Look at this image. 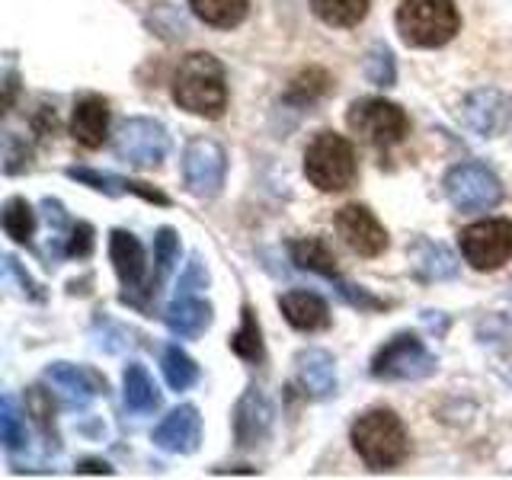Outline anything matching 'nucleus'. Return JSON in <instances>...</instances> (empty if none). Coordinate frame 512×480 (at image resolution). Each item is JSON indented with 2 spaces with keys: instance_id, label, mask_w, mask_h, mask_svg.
Masks as SVG:
<instances>
[{
  "instance_id": "obj_1",
  "label": "nucleus",
  "mask_w": 512,
  "mask_h": 480,
  "mask_svg": "<svg viewBox=\"0 0 512 480\" xmlns=\"http://www.w3.org/2000/svg\"><path fill=\"white\" fill-rule=\"evenodd\" d=\"M173 100L192 116L218 119L228 109V80L224 64L208 52H192L183 58L173 77Z\"/></svg>"
},
{
  "instance_id": "obj_2",
  "label": "nucleus",
  "mask_w": 512,
  "mask_h": 480,
  "mask_svg": "<svg viewBox=\"0 0 512 480\" xmlns=\"http://www.w3.org/2000/svg\"><path fill=\"white\" fill-rule=\"evenodd\" d=\"M352 445H356L365 468L391 471L410 452L407 429L394 410H368L352 423Z\"/></svg>"
},
{
  "instance_id": "obj_3",
  "label": "nucleus",
  "mask_w": 512,
  "mask_h": 480,
  "mask_svg": "<svg viewBox=\"0 0 512 480\" xmlns=\"http://www.w3.org/2000/svg\"><path fill=\"white\" fill-rule=\"evenodd\" d=\"M461 29L455 0H404L397 10V32L413 48L448 45Z\"/></svg>"
},
{
  "instance_id": "obj_4",
  "label": "nucleus",
  "mask_w": 512,
  "mask_h": 480,
  "mask_svg": "<svg viewBox=\"0 0 512 480\" xmlns=\"http://www.w3.org/2000/svg\"><path fill=\"white\" fill-rule=\"evenodd\" d=\"M304 173L320 192H343L356 183L359 160L352 141L336 132H320L304 151Z\"/></svg>"
},
{
  "instance_id": "obj_5",
  "label": "nucleus",
  "mask_w": 512,
  "mask_h": 480,
  "mask_svg": "<svg viewBox=\"0 0 512 480\" xmlns=\"http://www.w3.org/2000/svg\"><path fill=\"white\" fill-rule=\"evenodd\" d=\"M346 122L362 141H368L372 148H394L410 135V119L407 112L397 103L378 100V96H365L356 100L346 112Z\"/></svg>"
},
{
  "instance_id": "obj_6",
  "label": "nucleus",
  "mask_w": 512,
  "mask_h": 480,
  "mask_svg": "<svg viewBox=\"0 0 512 480\" xmlns=\"http://www.w3.org/2000/svg\"><path fill=\"white\" fill-rule=\"evenodd\" d=\"M432 372H436V356L413 333L394 336L372 359V375L381 381H420Z\"/></svg>"
},
{
  "instance_id": "obj_7",
  "label": "nucleus",
  "mask_w": 512,
  "mask_h": 480,
  "mask_svg": "<svg viewBox=\"0 0 512 480\" xmlns=\"http://www.w3.org/2000/svg\"><path fill=\"white\" fill-rule=\"evenodd\" d=\"M288 253H292V263L298 269H308V272H317V276H324L327 282H336V292H340L352 308L359 311H378L384 308V301L368 295L362 285H352L343 279V272L336 269V256L330 253V247L324 244V240L317 237H301V240H292V247H288Z\"/></svg>"
},
{
  "instance_id": "obj_8",
  "label": "nucleus",
  "mask_w": 512,
  "mask_h": 480,
  "mask_svg": "<svg viewBox=\"0 0 512 480\" xmlns=\"http://www.w3.org/2000/svg\"><path fill=\"white\" fill-rule=\"evenodd\" d=\"M112 148H116V157L122 160V164L138 167V170H151L167 157L170 135L157 119L135 116V119H125L119 125Z\"/></svg>"
},
{
  "instance_id": "obj_9",
  "label": "nucleus",
  "mask_w": 512,
  "mask_h": 480,
  "mask_svg": "<svg viewBox=\"0 0 512 480\" xmlns=\"http://www.w3.org/2000/svg\"><path fill=\"white\" fill-rule=\"evenodd\" d=\"M445 196L458 212H487V208L500 205L503 183L493 170L484 164H458L445 176Z\"/></svg>"
},
{
  "instance_id": "obj_10",
  "label": "nucleus",
  "mask_w": 512,
  "mask_h": 480,
  "mask_svg": "<svg viewBox=\"0 0 512 480\" xmlns=\"http://www.w3.org/2000/svg\"><path fill=\"white\" fill-rule=\"evenodd\" d=\"M461 253L477 272H493L512 260V221L487 218L461 231Z\"/></svg>"
},
{
  "instance_id": "obj_11",
  "label": "nucleus",
  "mask_w": 512,
  "mask_h": 480,
  "mask_svg": "<svg viewBox=\"0 0 512 480\" xmlns=\"http://www.w3.org/2000/svg\"><path fill=\"white\" fill-rule=\"evenodd\" d=\"M224 173H228V154L212 138H196L186 144L183 154V176L186 189L196 199H215L224 186Z\"/></svg>"
},
{
  "instance_id": "obj_12",
  "label": "nucleus",
  "mask_w": 512,
  "mask_h": 480,
  "mask_svg": "<svg viewBox=\"0 0 512 480\" xmlns=\"http://www.w3.org/2000/svg\"><path fill=\"white\" fill-rule=\"evenodd\" d=\"M336 234L359 256H381L388 250V231L381 228V221L365 205L340 208V215H336Z\"/></svg>"
},
{
  "instance_id": "obj_13",
  "label": "nucleus",
  "mask_w": 512,
  "mask_h": 480,
  "mask_svg": "<svg viewBox=\"0 0 512 480\" xmlns=\"http://www.w3.org/2000/svg\"><path fill=\"white\" fill-rule=\"evenodd\" d=\"M461 112H464V122L471 125V132H477L480 138H496L512 125V100L503 90H493V87L468 93Z\"/></svg>"
},
{
  "instance_id": "obj_14",
  "label": "nucleus",
  "mask_w": 512,
  "mask_h": 480,
  "mask_svg": "<svg viewBox=\"0 0 512 480\" xmlns=\"http://www.w3.org/2000/svg\"><path fill=\"white\" fill-rule=\"evenodd\" d=\"M45 381L68 400L71 407H84L96 394H106V378L93 372L87 365H71V362H55L45 368Z\"/></svg>"
},
{
  "instance_id": "obj_15",
  "label": "nucleus",
  "mask_w": 512,
  "mask_h": 480,
  "mask_svg": "<svg viewBox=\"0 0 512 480\" xmlns=\"http://www.w3.org/2000/svg\"><path fill=\"white\" fill-rule=\"evenodd\" d=\"M199 439H202V416L192 404H183L170 410L160 426L154 429V445L164 448L170 455H189L199 448Z\"/></svg>"
},
{
  "instance_id": "obj_16",
  "label": "nucleus",
  "mask_w": 512,
  "mask_h": 480,
  "mask_svg": "<svg viewBox=\"0 0 512 480\" xmlns=\"http://www.w3.org/2000/svg\"><path fill=\"white\" fill-rule=\"evenodd\" d=\"M109 256H112V266H116L119 279L125 285L122 301H132L135 292H151V288H144V247L138 244L135 234L112 231V237H109Z\"/></svg>"
},
{
  "instance_id": "obj_17",
  "label": "nucleus",
  "mask_w": 512,
  "mask_h": 480,
  "mask_svg": "<svg viewBox=\"0 0 512 480\" xmlns=\"http://www.w3.org/2000/svg\"><path fill=\"white\" fill-rule=\"evenodd\" d=\"M272 423V407L260 388H247V394L237 400L234 410V436L240 448H253L266 439Z\"/></svg>"
},
{
  "instance_id": "obj_18",
  "label": "nucleus",
  "mask_w": 512,
  "mask_h": 480,
  "mask_svg": "<svg viewBox=\"0 0 512 480\" xmlns=\"http://www.w3.org/2000/svg\"><path fill=\"white\" fill-rule=\"evenodd\" d=\"M295 378L311 400H327L336 394V362L324 349H308L295 359Z\"/></svg>"
},
{
  "instance_id": "obj_19",
  "label": "nucleus",
  "mask_w": 512,
  "mask_h": 480,
  "mask_svg": "<svg viewBox=\"0 0 512 480\" xmlns=\"http://www.w3.org/2000/svg\"><path fill=\"white\" fill-rule=\"evenodd\" d=\"M106 132H109V103L103 100V96H93V93L80 96L77 106H74V116H71L74 141L96 151V148H103Z\"/></svg>"
},
{
  "instance_id": "obj_20",
  "label": "nucleus",
  "mask_w": 512,
  "mask_h": 480,
  "mask_svg": "<svg viewBox=\"0 0 512 480\" xmlns=\"http://www.w3.org/2000/svg\"><path fill=\"white\" fill-rule=\"evenodd\" d=\"M279 308L285 314V320L295 330L314 333V330H327L330 327V308L327 301L314 295V292H288L279 298Z\"/></svg>"
},
{
  "instance_id": "obj_21",
  "label": "nucleus",
  "mask_w": 512,
  "mask_h": 480,
  "mask_svg": "<svg viewBox=\"0 0 512 480\" xmlns=\"http://www.w3.org/2000/svg\"><path fill=\"white\" fill-rule=\"evenodd\" d=\"M164 320H167L170 333L183 336V340H196V336H202L208 330V324H212V304L202 298H192V295H176Z\"/></svg>"
},
{
  "instance_id": "obj_22",
  "label": "nucleus",
  "mask_w": 512,
  "mask_h": 480,
  "mask_svg": "<svg viewBox=\"0 0 512 480\" xmlns=\"http://www.w3.org/2000/svg\"><path fill=\"white\" fill-rule=\"evenodd\" d=\"M71 180L84 183L96 192H106V196H125V192H135V196L148 199V202H157V205H170V199L164 192H157L144 183H135V180H122V176H112V173H100V170H87V167H71L68 170Z\"/></svg>"
},
{
  "instance_id": "obj_23",
  "label": "nucleus",
  "mask_w": 512,
  "mask_h": 480,
  "mask_svg": "<svg viewBox=\"0 0 512 480\" xmlns=\"http://www.w3.org/2000/svg\"><path fill=\"white\" fill-rule=\"evenodd\" d=\"M413 269H416V276L426 282H442V279L458 276V260L442 244L420 240V244L413 247Z\"/></svg>"
},
{
  "instance_id": "obj_24",
  "label": "nucleus",
  "mask_w": 512,
  "mask_h": 480,
  "mask_svg": "<svg viewBox=\"0 0 512 480\" xmlns=\"http://www.w3.org/2000/svg\"><path fill=\"white\" fill-rule=\"evenodd\" d=\"M125 407L135 413H154L160 407V394L157 384L148 375V368L132 362L125 368Z\"/></svg>"
},
{
  "instance_id": "obj_25",
  "label": "nucleus",
  "mask_w": 512,
  "mask_h": 480,
  "mask_svg": "<svg viewBox=\"0 0 512 480\" xmlns=\"http://www.w3.org/2000/svg\"><path fill=\"white\" fill-rule=\"evenodd\" d=\"M189 7L205 26L231 29V26H240L247 20L250 0H189Z\"/></svg>"
},
{
  "instance_id": "obj_26",
  "label": "nucleus",
  "mask_w": 512,
  "mask_h": 480,
  "mask_svg": "<svg viewBox=\"0 0 512 480\" xmlns=\"http://www.w3.org/2000/svg\"><path fill=\"white\" fill-rule=\"evenodd\" d=\"M368 4H372V0H311V7L320 20L327 26H340V29L359 26L368 13Z\"/></svg>"
},
{
  "instance_id": "obj_27",
  "label": "nucleus",
  "mask_w": 512,
  "mask_h": 480,
  "mask_svg": "<svg viewBox=\"0 0 512 480\" xmlns=\"http://www.w3.org/2000/svg\"><path fill=\"white\" fill-rule=\"evenodd\" d=\"M4 231H7V237L16 240V244L29 247L32 231H36V212H32L26 199H20V196L7 199V205H4Z\"/></svg>"
},
{
  "instance_id": "obj_28",
  "label": "nucleus",
  "mask_w": 512,
  "mask_h": 480,
  "mask_svg": "<svg viewBox=\"0 0 512 480\" xmlns=\"http://www.w3.org/2000/svg\"><path fill=\"white\" fill-rule=\"evenodd\" d=\"M160 365H164V378L173 391H186L199 381V365L192 362L180 346H170L164 352V362Z\"/></svg>"
},
{
  "instance_id": "obj_29",
  "label": "nucleus",
  "mask_w": 512,
  "mask_h": 480,
  "mask_svg": "<svg viewBox=\"0 0 512 480\" xmlns=\"http://www.w3.org/2000/svg\"><path fill=\"white\" fill-rule=\"evenodd\" d=\"M330 87H333V80H330L327 71L308 68V71H301V74L292 80V87H288V100L298 103V106H304V103L311 106V103L320 100L324 93H330Z\"/></svg>"
},
{
  "instance_id": "obj_30",
  "label": "nucleus",
  "mask_w": 512,
  "mask_h": 480,
  "mask_svg": "<svg viewBox=\"0 0 512 480\" xmlns=\"http://www.w3.org/2000/svg\"><path fill=\"white\" fill-rule=\"evenodd\" d=\"M231 349L237 352L240 359H247V362H260L263 359L260 324H256V317H253L250 308H244V324H240V330L231 336Z\"/></svg>"
},
{
  "instance_id": "obj_31",
  "label": "nucleus",
  "mask_w": 512,
  "mask_h": 480,
  "mask_svg": "<svg viewBox=\"0 0 512 480\" xmlns=\"http://www.w3.org/2000/svg\"><path fill=\"white\" fill-rule=\"evenodd\" d=\"M0 436H4L7 452H20L26 448V423L20 410H16V400L7 394L4 404H0Z\"/></svg>"
},
{
  "instance_id": "obj_32",
  "label": "nucleus",
  "mask_w": 512,
  "mask_h": 480,
  "mask_svg": "<svg viewBox=\"0 0 512 480\" xmlns=\"http://www.w3.org/2000/svg\"><path fill=\"white\" fill-rule=\"evenodd\" d=\"M365 77L372 80L375 87H394L397 80V64L388 45H372V52L365 58Z\"/></svg>"
},
{
  "instance_id": "obj_33",
  "label": "nucleus",
  "mask_w": 512,
  "mask_h": 480,
  "mask_svg": "<svg viewBox=\"0 0 512 480\" xmlns=\"http://www.w3.org/2000/svg\"><path fill=\"white\" fill-rule=\"evenodd\" d=\"M176 256H180V237L173 228H160L154 237V260H157V282L173 269Z\"/></svg>"
},
{
  "instance_id": "obj_34",
  "label": "nucleus",
  "mask_w": 512,
  "mask_h": 480,
  "mask_svg": "<svg viewBox=\"0 0 512 480\" xmlns=\"http://www.w3.org/2000/svg\"><path fill=\"white\" fill-rule=\"evenodd\" d=\"M68 256H77V260H84V256L93 253V228L87 221H77L68 228V247H64Z\"/></svg>"
},
{
  "instance_id": "obj_35",
  "label": "nucleus",
  "mask_w": 512,
  "mask_h": 480,
  "mask_svg": "<svg viewBox=\"0 0 512 480\" xmlns=\"http://www.w3.org/2000/svg\"><path fill=\"white\" fill-rule=\"evenodd\" d=\"M164 13H167V20H160V13L154 10L151 16H148V23L157 29V36H164V39H183L186 36V23H183V16L176 13L170 4H164Z\"/></svg>"
},
{
  "instance_id": "obj_36",
  "label": "nucleus",
  "mask_w": 512,
  "mask_h": 480,
  "mask_svg": "<svg viewBox=\"0 0 512 480\" xmlns=\"http://www.w3.org/2000/svg\"><path fill=\"white\" fill-rule=\"evenodd\" d=\"M205 285H208V272H205L199 256H192L186 272L180 276V282H176V295H192V292H199V288H205Z\"/></svg>"
},
{
  "instance_id": "obj_37",
  "label": "nucleus",
  "mask_w": 512,
  "mask_h": 480,
  "mask_svg": "<svg viewBox=\"0 0 512 480\" xmlns=\"http://www.w3.org/2000/svg\"><path fill=\"white\" fill-rule=\"evenodd\" d=\"M7 154H4V170L13 176V173H20V170H26L29 167V148H26V141H20L13 132H7Z\"/></svg>"
},
{
  "instance_id": "obj_38",
  "label": "nucleus",
  "mask_w": 512,
  "mask_h": 480,
  "mask_svg": "<svg viewBox=\"0 0 512 480\" xmlns=\"http://www.w3.org/2000/svg\"><path fill=\"white\" fill-rule=\"evenodd\" d=\"M4 266H7V276H13L16 282L23 285V295L36 298V301H42V298H45V295L39 292V285L32 282V276H29V272H26V269H23L20 263H16V256H7V260H4Z\"/></svg>"
},
{
  "instance_id": "obj_39",
  "label": "nucleus",
  "mask_w": 512,
  "mask_h": 480,
  "mask_svg": "<svg viewBox=\"0 0 512 480\" xmlns=\"http://www.w3.org/2000/svg\"><path fill=\"white\" fill-rule=\"evenodd\" d=\"M77 474H112V468L106 461H80Z\"/></svg>"
},
{
  "instance_id": "obj_40",
  "label": "nucleus",
  "mask_w": 512,
  "mask_h": 480,
  "mask_svg": "<svg viewBox=\"0 0 512 480\" xmlns=\"http://www.w3.org/2000/svg\"><path fill=\"white\" fill-rule=\"evenodd\" d=\"M13 96H16V74L7 71V109H13Z\"/></svg>"
}]
</instances>
